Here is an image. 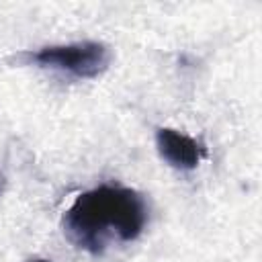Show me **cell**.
<instances>
[{
    "label": "cell",
    "mask_w": 262,
    "mask_h": 262,
    "mask_svg": "<svg viewBox=\"0 0 262 262\" xmlns=\"http://www.w3.org/2000/svg\"><path fill=\"white\" fill-rule=\"evenodd\" d=\"M149 217L141 192L129 186L100 184L74 199L63 211L66 237L80 250L100 256L113 244H127L141 235Z\"/></svg>",
    "instance_id": "1"
},
{
    "label": "cell",
    "mask_w": 262,
    "mask_h": 262,
    "mask_svg": "<svg viewBox=\"0 0 262 262\" xmlns=\"http://www.w3.org/2000/svg\"><path fill=\"white\" fill-rule=\"evenodd\" d=\"M27 66L51 68L66 72L74 78H98L111 63V53L104 43L78 41L68 45H49L37 51H25L18 55Z\"/></svg>",
    "instance_id": "2"
},
{
    "label": "cell",
    "mask_w": 262,
    "mask_h": 262,
    "mask_svg": "<svg viewBox=\"0 0 262 262\" xmlns=\"http://www.w3.org/2000/svg\"><path fill=\"white\" fill-rule=\"evenodd\" d=\"M156 145L160 156L178 170H194L205 158V147L196 139L170 127H160L156 131Z\"/></svg>",
    "instance_id": "3"
},
{
    "label": "cell",
    "mask_w": 262,
    "mask_h": 262,
    "mask_svg": "<svg viewBox=\"0 0 262 262\" xmlns=\"http://www.w3.org/2000/svg\"><path fill=\"white\" fill-rule=\"evenodd\" d=\"M29 262H51V260H47V258H33V260H29Z\"/></svg>",
    "instance_id": "4"
}]
</instances>
